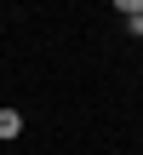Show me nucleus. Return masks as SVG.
Instances as JSON below:
<instances>
[{"label":"nucleus","instance_id":"obj_1","mask_svg":"<svg viewBox=\"0 0 143 155\" xmlns=\"http://www.w3.org/2000/svg\"><path fill=\"white\" fill-rule=\"evenodd\" d=\"M11 138H23V115L17 109H0V144H11Z\"/></svg>","mask_w":143,"mask_h":155},{"label":"nucleus","instance_id":"obj_2","mask_svg":"<svg viewBox=\"0 0 143 155\" xmlns=\"http://www.w3.org/2000/svg\"><path fill=\"white\" fill-rule=\"evenodd\" d=\"M126 29H132V35L143 40V6H132V12H126Z\"/></svg>","mask_w":143,"mask_h":155}]
</instances>
